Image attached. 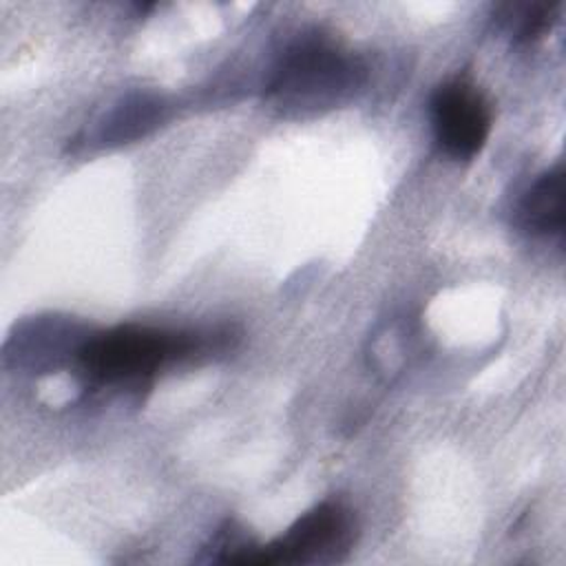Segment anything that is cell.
<instances>
[{
    "label": "cell",
    "mask_w": 566,
    "mask_h": 566,
    "mask_svg": "<svg viewBox=\"0 0 566 566\" xmlns=\"http://www.w3.org/2000/svg\"><path fill=\"white\" fill-rule=\"evenodd\" d=\"M197 332H170L146 325H117L88 336L77 347V367L91 387L135 385L164 365L201 349Z\"/></svg>",
    "instance_id": "7a4b0ae2"
},
{
    "label": "cell",
    "mask_w": 566,
    "mask_h": 566,
    "mask_svg": "<svg viewBox=\"0 0 566 566\" xmlns=\"http://www.w3.org/2000/svg\"><path fill=\"white\" fill-rule=\"evenodd\" d=\"M517 223L539 237H562L566 212H564V166L539 175L517 203Z\"/></svg>",
    "instance_id": "5b68a950"
},
{
    "label": "cell",
    "mask_w": 566,
    "mask_h": 566,
    "mask_svg": "<svg viewBox=\"0 0 566 566\" xmlns=\"http://www.w3.org/2000/svg\"><path fill=\"white\" fill-rule=\"evenodd\" d=\"M429 111L436 144L444 155L469 161L484 148L493 115L484 93L471 80L455 77L440 84Z\"/></svg>",
    "instance_id": "277c9868"
},
{
    "label": "cell",
    "mask_w": 566,
    "mask_h": 566,
    "mask_svg": "<svg viewBox=\"0 0 566 566\" xmlns=\"http://www.w3.org/2000/svg\"><path fill=\"white\" fill-rule=\"evenodd\" d=\"M356 520L340 502H323L301 515L281 537L256 546L250 564H327L338 562L354 544Z\"/></svg>",
    "instance_id": "3957f363"
},
{
    "label": "cell",
    "mask_w": 566,
    "mask_h": 566,
    "mask_svg": "<svg viewBox=\"0 0 566 566\" xmlns=\"http://www.w3.org/2000/svg\"><path fill=\"white\" fill-rule=\"evenodd\" d=\"M161 102L150 97H130L124 99L104 122L97 133L104 144H122L133 137L144 135L161 119Z\"/></svg>",
    "instance_id": "8992f818"
},
{
    "label": "cell",
    "mask_w": 566,
    "mask_h": 566,
    "mask_svg": "<svg viewBox=\"0 0 566 566\" xmlns=\"http://www.w3.org/2000/svg\"><path fill=\"white\" fill-rule=\"evenodd\" d=\"M365 80L358 57L321 35L296 40L274 66L265 97L283 115H305L347 99Z\"/></svg>",
    "instance_id": "6da1fadb"
},
{
    "label": "cell",
    "mask_w": 566,
    "mask_h": 566,
    "mask_svg": "<svg viewBox=\"0 0 566 566\" xmlns=\"http://www.w3.org/2000/svg\"><path fill=\"white\" fill-rule=\"evenodd\" d=\"M557 2H524L500 7L502 20L517 42H533L542 38L555 22Z\"/></svg>",
    "instance_id": "52a82bcc"
}]
</instances>
